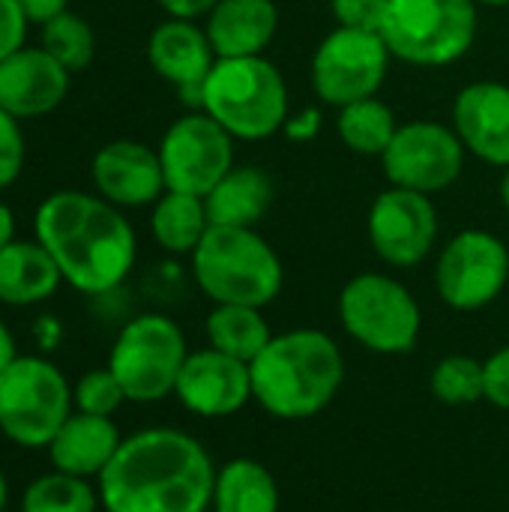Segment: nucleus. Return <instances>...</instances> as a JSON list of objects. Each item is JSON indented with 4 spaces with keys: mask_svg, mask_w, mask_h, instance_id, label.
I'll use <instances>...</instances> for the list:
<instances>
[{
    "mask_svg": "<svg viewBox=\"0 0 509 512\" xmlns=\"http://www.w3.org/2000/svg\"><path fill=\"white\" fill-rule=\"evenodd\" d=\"M72 408V387L51 360L18 354L0 372V435L15 447L48 450Z\"/></svg>",
    "mask_w": 509,
    "mask_h": 512,
    "instance_id": "8",
    "label": "nucleus"
},
{
    "mask_svg": "<svg viewBox=\"0 0 509 512\" xmlns=\"http://www.w3.org/2000/svg\"><path fill=\"white\" fill-rule=\"evenodd\" d=\"M147 63L162 81L177 87L192 108H198L201 84L216 63V51L204 24H195L192 18H165L147 36Z\"/></svg>",
    "mask_w": 509,
    "mask_h": 512,
    "instance_id": "18",
    "label": "nucleus"
},
{
    "mask_svg": "<svg viewBox=\"0 0 509 512\" xmlns=\"http://www.w3.org/2000/svg\"><path fill=\"white\" fill-rule=\"evenodd\" d=\"M6 501H9V486H6V477L0 471V512H6Z\"/></svg>",
    "mask_w": 509,
    "mask_h": 512,
    "instance_id": "43",
    "label": "nucleus"
},
{
    "mask_svg": "<svg viewBox=\"0 0 509 512\" xmlns=\"http://www.w3.org/2000/svg\"><path fill=\"white\" fill-rule=\"evenodd\" d=\"M480 30L477 0H390L381 39L390 54L420 69L462 60Z\"/></svg>",
    "mask_w": 509,
    "mask_h": 512,
    "instance_id": "6",
    "label": "nucleus"
},
{
    "mask_svg": "<svg viewBox=\"0 0 509 512\" xmlns=\"http://www.w3.org/2000/svg\"><path fill=\"white\" fill-rule=\"evenodd\" d=\"M33 237L48 249L69 288L114 294L138 261V237L120 207L96 192H51L33 213Z\"/></svg>",
    "mask_w": 509,
    "mask_h": 512,
    "instance_id": "2",
    "label": "nucleus"
},
{
    "mask_svg": "<svg viewBox=\"0 0 509 512\" xmlns=\"http://www.w3.org/2000/svg\"><path fill=\"white\" fill-rule=\"evenodd\" d=\"M429 387H432V396L444 405H453V408L477 405L480 399H486L483 360L468 357V354H450L432 369Z\"/></svg>",
    "mask_w": 509,
    "mask_h": 512,
    "instance_id": "30",
    "label": "nucleus"
},
{
    "mask_svg": "<svg viewBox=\"0 0 509 512\" xmlns=\"http://www.w3.org/2000/svg\"><path fill=\"white\" fill-rule=\"evenodd\" d=\"M189 258L195 285L213 306L234 303L267 309L282 294V258L255 228L210 225Z\"/></svg>",
    "mask_w": 509,
    "mask_h": 512,
    "instance_id": "5",
    "label": "nucleus"
},
{
    "mask_svg": "<svg viewBox=\"0 0 509 512\" xmlns=\"http://www.w3.org/2000/svg\"><path fill=\"white\" fill-rule=\"evenodd\" d=\"M18 512H21V510H18Z\"/></svg>",
    "mask_w": 509,
    "mask_h": 512,
    "instance_id": "45",
    "label": "nucleus"
},
{
    "mask_svg": "<svg viewBox=\"0 0 509 512\" xmlns=\"http://www.w3.org/2000/svg\"><path fill=\"white\" fill-rule=\"evenodd\" d=\"M465 144L453 126L435 120L402 123L381 156V168L390 186L438 195L450 189L465 171Z\"/></svg>",
    "mask_w": 509,
    "mask_h": 512,
    "instance_id": "13",
    "label": "nucleus"
},
{
    "mask_svg": "<svg viewBox=\"0 0 509 512\" xmlns=\"http://www.w3.org/2000/svg\"><path fill=\"white\" fill-rule=\"evenodd\" d=\"M342 330L372 354H411L423 333V309L396 276L366 270L351 276L336 300Z\"/></svg>",
    "mask_w": 509,
    "mask_h": 512,
    "instance_id": "7",
    "label": "nucleus"
},
{
    "mask_svg": "<svg viewBox=\"0 0 509 512\" xmlns=\"http://www.w3.org/2000/svg\"><path fill=\"white\" fill-rule=\"evenodd\" d=\"M174 396L195 417H207V420L234 417L252 402L249 363L234 360L210 345L201 351H189Z\"/></svg>",
    "mask_w": 509,
    "mask_h": 512,
    "instance_id": "15",
    "label": "nucleus"
},
{
    "mask_svg": "<svg viewBox=\"0 0 509 512\" xmlns=\"http://www.w3.org/2000/svg\"><path fill=\"white\" fill-rule=\"evenodd\" d=\"M186 357L189 345L180 324L162 312H141L120 327L108 369L120 381L126 402L156 405L174 396Z\"/></svg>",
    "mask_w": 509,
    "mask_h": 512,
    "instance_id": "9",
    "label": "nucleus"
},
{
    "mask_svg": "<svg viewBox=\"0 0 509 512\" xmlns=\"http://www.w3.org/2000/svg\"><path fill=\"white\" fill-rule=\"evenodd\" d=\"M198 108L210 114L234 141H264L282 132L291 114L285 75L264 54L216 57L201 84Z\"/></svg>",
    "mask_w": 509,
    "mask_h": 512,
    "instance_id": "4",
    "label": "nucleus"
},
{
    "mask_svg": "<svg viewBox=\"0 0 509 512\" xmlns=\"http://www.w3.org/2000/svg\"><path fill=\"white\" fill-rule=\"evenodd\" d=\"M15 240V213L6 201H0V249Z\"/></svg>",
    "mask_w": 509,
    "mask_h": 512,
    "instance_id": "41",
    "label": "nucleus"
},
{
    "mask_svg": "<svg viewBox=\"0 0 509 512\" xmlns=\"http://www.w3.org/2000/svg\"><path fill=\"white\" fill-rule=\"evenodd\" d=\"M509 288L507 243L483 228L453 234L435 261V291L453 312H480Z\"/></svg>",
    "mask_w": 509,
    "mask_h": 512,
    "instance_id": "10",
    "label": "nucleus"
},
{
    "mask_svg": "<svg viewBox=\"0 0 509 512\" xmlns=\"http://www.w3.org/2000/svg\"><path fill=\"white\" fill-rule=\"evenodd\" d=\"M366 234L387 267H420L438 243V207L432 195L387 186L369 207Z\"/></svg>",
    "mask_w": 509,
    "mask_h": 512,
    "instance_id": "14",
    "label": "nucleus"
},
{
    "mask_svg": "<svg viewBox=\"0 0 509 512\" xmlns=\"http://www.w3.org/2000/svg\"><path fill=\"white\" fill-rule=\"evenodd\" d=\"M480 6H489V9H504L507 6L509 9V0H477Z\"/></svg>",
    "mask_w": 509,
    "mask_h": 512,
    "instance_id": "44",
    "label": "nucleus"
},
{
    "mask_svg": "<svg viewBox=\"0 0 509 512\" xmlns=\"http://www.w3.org/2000/svg\"><path fill=\"white\" fill-rule=\"evenodd\" d=\"M390 60L393 54L381 33L333 27L312 54V90L330 108L378 96L387 81Z\"/></svg>",
    "mask_w": 509,
    "mask_h": 512,
    "instance_id": "11",
    "label": "nucleus"
},
{
    "mask_svg": "<svg viewBox=\"0 0 509 512\" xmlns=\"http://www.w3.org/2000/svg\"><path fill=\"white\" fill-rule=\"evenodd\" d=\"M21 6H24L27 18L33 24H45L48 18L66 12L69 9V0H21Z\"/></svg>",
    "mask_w": 509,
    "mask_h": 512,
    "instance_id": "38",
    "label": "nucleus"
},
{
    "mask_svg": "<svg viewBox=\"0 0 509 512\" xmlns=\"http://www.w3.org/2000/svg\"><path fill=\"white\" fill-rule=\"evenodd\" d=\"M30 24L33 21L27 18L21 0H0V60L18 48H24Z\"/></svg>",
    "mask_w": 509,
    "mask_h": 512,
    "instance_id": "34",
    "label": "nucleus"
},
{
    "mask_svg": "<svg viewBox=\"0 0 509 512\" xmlns=\"http://www.w3.org/2000/svg\"><path fill=\"white\" fill-rule=\"evenodd\" d=\"M450 126L471 156L495 168H509V84H465L453 99Z\"/></svg>",
    "mask_w": 509,
    "mask_h": 512,
    "instance_id": "19",
    "label": "nucleus"
},
{
    "mask_svg": "<svg viewBox=\"0 0 509 512\" xmlns=\"http://www.w3.org/2000/svg\"><path fill=\"white\" fill-rule=\"evenodd\" d=\"M207 231L210 216L201 195L165 189V195L150 210V234L171 255H192Z\"/></svg>",
    "mask_w": 509,
    "mask_h": 512,
    "instance_id": "25",
    "label": "nucleus"
},
{
    "mask_svg": "<svg viewBox=\"0 0 509 512\" xmlns=\"http://www.w3.org/2000/svg\"><path fill=\"white\" fill-rule=\"evenodd\" d=\"M387 3L390 0H330V12L336 18V27L381 33Z\"/></svg>",
    "mask_w": 509,
    "mask_h": 512,
    "instance_id": "33",
    "label": "nucleus"
},
{
    "mask_svg": "<svg viewBox=\"0 0 509 512\" xmlns=\"http://www.w3.org/2000/svg\"><path fill=\"white\" fill-rule=\"evenodd\" d=\"M24 168V132L21 120L0 108V192L9 189Z\"/></svg>",
    "mask_w": 509,
    "mask_h": 512,
    "instance_id": "32",
    "label": "nucleus"
},
{
    "mask_svg": "<svg viewBox=\"0 0 509 512\" xmlns=\"http://www.w3.org/2000/svg\"><path fill=\"white\" fill-rule=\"evenodd\" d=\"M90 177L96 195L120 210L147 207V204L153 207L168 189L159 150L132 138H117L102 144L93 156Z\"/></svg>",
    "mask_w": 509,
    "mask_h": 512,
    "instance_id": "16",
    "label": "nucleus"
},
{
    "mask_svg": "<svg viewBox=\"0 0 509 512\" xmlns=\"http://www.w3.org/2000/svg\"><path fill=\"white\" fill-rule=\"evenodd\" d=\"M483 375H486V402H492L501 411H509V345H501L495 354L483 360Z\"/></svg>",
    "mask_w": 509,
    "mask_h": 512,
    "instance_id": "35",
    "label": "nucleus"
},
{
    "mask_svg": "<svg viewBox=\"0 0 509 512\" xmlns=\"http://www.w3.org/2000/svg\"><path fill=\"white\" fill-rule=\"evenodd\" d=\"M204 330H207L210 348H216L234 360H243V363H252L273 339L264 309L234 306V303H216L204 321Z\"/></svg>",
    "mask_w": 509,
    "mask_h": 512,
    "instance_id": "26",
    "label": "nucleus"
},
{
    "mask_svg": "<svg viewBox=\"0 0 509 512\" xmlns=\"http://www.w3.org/2000/svg\"><path fill=\"white\" fill-rule=\"evenodd\" d=\"M18 357V348H15V336H12V330L0 321V372L12 363Z\"/></svg>",
    "mask_w": 509,
    "mask_h": 512,
    "instance_id": "40",
    "label": "nucleus"
},
{
    "mask_svg": "<svg viewBox=\"0 0 509 512\" xmlns=\"http://www.w3.org/2000/svg\"><path fill=\"white\" fill-rule=\"evenodd\" d=\"M39 45L69 72H81L93 63L96 57V36L93 27L87 24V18H81L78 12L66 9L54 18H48L45 24H39Z\"/></svg>",
    "mask_w": 509,
    "mask_h": 512,
    "instance_id": "29",
    "label": "nucleus"
},
{
    "mask_svg": "<svg viewBox=\"0 0 509 512\" xmlns=\"http://www.w3.org/2000/svg\"><path fill=\"white\" fill-rule=\"evenodd\" d=\"M279 486L258 459H231L216 468L213 512H279Z\"/></svg>",
    "mask_w": 509,
    "mask_h": 512,
    "instance_id": "24",
    "label": "nucleus"
},
{
    "mask_svg": "<svg viewBox=\"0 0 509 512\" xmlns=\"http://www.w3.org/2000/svg\"><path fill=\"white\" fill-rule=\"evenodd\" d=\"M210 225L255 228L273 204V180L258 165H234L207 195Z\"/></svg>",
    "mask_w": 509,
    "mask_h": 512,
    "instance_id": "23",
    "label": "nucleus"
},
{
    "mask_svg": "<svg viewBox=\"0 0 509 512\" xmlns=\"http://www.w3.org/2000/svg\"><path fill=\"white\" fill-rule=\"evenodd\" d=\"M501 204L509 216V168H504V174H501Z\"/></svg>",
    "mask_w": 509,
    "mask_h": 512,
    "instance_id": "42",
    "label": "nucleus"
},
{
    "mask_svg": "<svg viewBox=\"0 0 509 512\" xmlns=\"http://www.w3.org/2000/svg\"><path fill=\"white\" fill-rule=\"evenodd\" d=\"M159 162L165 174V186L171 192L207 195L237 162H234V138L201 108L177 117L162 141Z\"/></svg>",
    "mask_w": 509,
    "mask_h": 512,
    "instance_id": "12",
    "label": "nucleus"
},
{
    "mask_svg": "<svg viewBox=\"0 0 509 512\" xmlns=\"http://www.w3.org/2000/svg\"><path fill=\"white\" fill-rule=\"evenodd\" d=\"M63 285L60 267L48 255V249L33 240H12L0 249V303L27 309L39 306L57 294Z\"/></svg>",
    "mask_w": 509,
    "mask_h": 512,
    "instance_id": "22",
    "label": "nucleus"
},
{
    "mask_svg": "<svg viewBox=\"0 0 509 512\" xmlns=\"http://www.w3.org/2000/svg\"><path fill=\"white\" fill-rule=\"evenodd\" d=\"M156 3L165 9L168 18H192V21L204 18L216 6V0H156Z\"/></svg>",
    "mask_w": 509,
    "mask_h": 512,
    "instance_id": "37",
    "label": "nucleus"
},
{
    "mask_svg": "<svg viewBox=\"0 0 509 512\" xmlns=\"http://www.w3.org/2000/svg\"><path fill=\"white\" fill-rule=\"evenodd\" d=\"M204 30L216 57H258L276 39L279 9L273 0H216Z\"/></svg>",
    "mask_w": 509,
    "mask_h": 512,
    "instance_id": "20",
    "label": "nucleus"
},
{
    "mask_svg": "<svg viewBox=\"0 0 509 512\" xmlns=\"http://www.w3.org/2000/svg\"><path fill=\"white\" fill-rule=\"evenodd\" d=\"M321 126H324V117H321L318 108H300V111H291V114H288L282 132H285V138H291L294 144H306V141H315V138H318Z\"/></svg>",
    "mask_w": 509,
    "mask_h": 512,
    "instance_id": "36",
    "label": "nucleus"
},
{
    "mask_svg": "<svg viewBox=\"0 0 509 512\" xmlns=\"http://www.w3.org/2000/svg\"><path fill=\"white\" fill-rule=\"evenodd\" d=\"M69 75L42 45H24L0 60V108L15 120L45 117L63 105Z\"/></svg>",
    "mask_w": 509,
    "mask_h": 512,
    "instance_id": "17",
    "label": "nucleus"
},
{
    "mask_svg": "<svg viewBox=\"0 0 509 512\" xmlns=\"http://www.w3.org/2000/svg\"><path fill=\"white\" fill-rule=\"evenodd\" d=\"M216 465L207 447L180 429H141L123 438L99 474L105 512H207Z\"/></svg>",
    "mask_w": 509,
    "mask_h": 512,
    "instance_id": "1",
    "label": "nucleus"
},
{
    "mask_svg": "<svg viewBox=\"0 0 509 512\" xmlns=\"http://www.w3.org/2000/svg\"><path fill=\"white\" fill-rule=\"evenodd\" d=\"M336 111H339L336 132H339L342 144L351 153H357V156H378V159L387 153L399 123H396L393 108L384 99L369 96V99L342 105Z\"/></svg>",
    "mask_w": 509,
    "mask_h": 512,
    "instance_id": "27",
    "label": "nucleus"
},
{
    "mask_svg": "<svg viewBox=\"0 0 509 512\" xmlns=\"http://www.w3.org/2000/svg\"><path fill=\"white\" fill-rule=\"evenodd\" d=\"M252 402L276 420H309L342 390L345 357L336 339L315 327L273 333L249 363Z\"/></svg>",
    "mask_w": 509,
    "mask_h": 512,
    "instance_id": "3",
    "label": "nucleus"
},
{
    "mask_svg": "<svg viewBox=\"0 0 509 512\" xmlns=\"http://www.w3.org/2000/svg\"><path fill=\"white\" fill-rule=\"evenodd\" d=\"M33 336H36L39 348L54 351V348L60 345V339H63V327H60V321H57V318L42 315V318H36V324H33Z\"/></svg>",
    "mask_w": 509,
    "mask_h": 512,
    "instance_id": "39",
    "label": "nucleus"
},
{
    "mask_svg": "<svg viewBox=\"0 0 509 512\" xmlns=\"http://www.w3.org/2000/svg\"><path fill=\"white\" fill-rule=\"evenodd\" d=\"M123 438L111 417H93L72 411V417L60 426V432L48 444V462L54 471L99 480L108 462L117 456Z\"/></svg>",
    "mask_w": 509,
    "mask_h": 512,
    "instance_id": "21",
    "label": "nucleus"
},
{
    "mask_svg": "<svg viewBox=\"0 0 509 512\" xmlns=\"http://www.w3.org/2000/svg\"><path fill=\"white\" fill-rule=\"evenodd\" d=\"M99 507V489L63 471L36 477L21 495V512H96Z\"/></svg>",
    "mask_w": 509,
    "mask_h": 512,
    "instance_id": "28",
    "label": "nucleus"
},
{
    "mask_svg": "<svg viewBox=\"0 0 509 512\" xmlns=\"http://www.w3.org/2000/svg\"><path fill=\"white\" fill-rule=\"evenodd\" d=\"M72 402H75V411H81V414L114 417L120 411V405L126 402V393H123L120 381L114 378V372L105 366V369H90L75 381Z\"/></svg>",
    "mask_w": 509,
    "mask_h": 512,
    "instance_id": "31",
    "label": "nucleus"
}]
</instances>
